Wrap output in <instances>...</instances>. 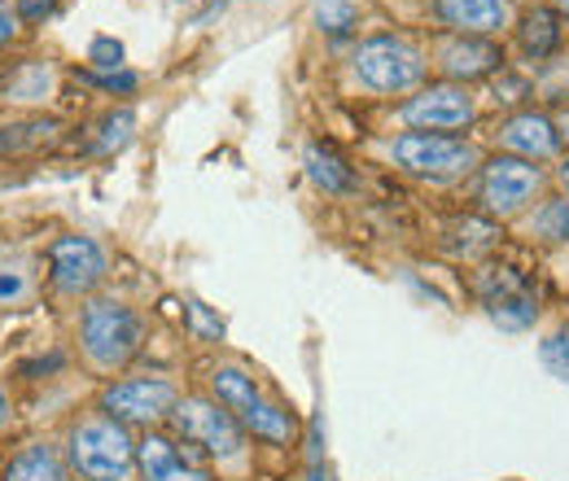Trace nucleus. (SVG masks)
<instances>
[{
	"label": "nucleus",
	"instance_id": "f257e3e1",
	"mask_svg": "<svg viewBox=\"0 0 569 481\" xmlns=\"http://www.w3.org/2000/svg\"><path fill=\"white\" fill-rule=\"evenodd\" d=\"M71 460L83 481H128L137 469V447L114 415H97L74 424Z\"/></svg>",
	"mask_w": 569,
	"mask_h": 481
},
{
	"label": "nucleus",
	"instance_id": "f03ea898",
	"mask_svg": "<svg viewBox=\"0 0 569 481\" xmlns=\"http://www.w3.org/2000/svg\"><path fill=\"white\" fill-rule=\"evenodd\" d=\"M79 342L97 368H123L141 345V320L123 302H88L79 315Z\"/></svg>",
	"mask_w": 569,
	"mask_h": 481
},
{
	"label": "nucleus",
	"instance_id": "7ed1b4c3",
	"mask_svg": "<svg viewBox=\"0 0 569 481\" xmlns=\"http://www.w3.org/2000/svg\"><path fill=\"white\" fill-rule=\"evenodd\" d=\"M426 74L421 49H412L399 36H372L356 53V79L372 92H408Z\"/></svg>",
	"mask_w": 569,
	"mask_h": 481
},
{
	"label": "nucleus",
	"instance_id": "20e7f679",
	"mask_svg": "<svg viewBox=\"0 0 569 481\" xmlns=\"http://www.w3.org/2000/svg\"><path fill=\"white\" fill-rule=\"evenodd\" d=\"M211 381H214L219 403L237 415V424L254 429V433L268 438V442H289V438H293V415L284 412V408H277V403H268V399L259 394V385H254L246 372H237V368H214Z\"/></svg>",
	"mask_w": 569,
	"mask_h": 481
},
{
	"label": "nucleus",
	"instance_id": "39448f33",
	"mask_svg": "<svg viewBox=\"0 0 569 481\" xmlns=\"http://www.w3.org/2000/svg\"><path fill=\"white\" fill-rule=\"evenodd\" d=\"M395 162L412 176H460L478 162L473 144L442 132H408L395 140Z\"/></svg>",
	"mask_w": 569,
	"mask_h": 481
},
{
	"label": "nucleus",
	"instance_id": "423d86ee",
	"mask_svg": "<svg viewBox=\"0 0 569 481\" xmlns=\"http://www.w3.org/2000/svg\"><path fill=\"white\" fill-rule=\"evenodd\" d=\"M171 424H176L180 438L207 447L211 455H223V460L241 455V424H237V415L228 412V408L219 412V403H211V399H184V403H176Z\"/></svg>",
	"mask_w": 569,
	"mask_h": 481
},
{
	"label": "nucleus",
	"instance_id": "0eeeda50",
	"mask_svg": "<svg viewBox=\"0 0 569 481\" xmlns=\"http://www.w3.org/2000/svg\"><path fill=\"white\" fill-rule=\"evenodd\" d=\"M543 193V171L526 158H496L482 176V202L491 214H517Z\"/></svg>",
	"mask_w": 569,
	"mask_h": 481
},
{
	"label": "nucleus",
	"instance_id": "6e6552de",
	"mask_svg": "<svg viewBox=\"0 0 569 481\" xmlns=\"http://www.w3.org/2000/svg\"><path fill=\"white\" fill-rule=\"evenodd\" d=\"M403 123L417 128V132H456V128H469L473 123V97L465 88H451V83L426 88V92H417L403 106Z\"/></svg>",
	"mask_w": 569,
	"mask_h": 481
},
{
	"label": "nucleus",
	"instance_id": "1a4fd4ad",
	"mask_svg": "<svg viewBox=\"0 0 569 481\" xmlns=\"http://www.w3.org/2000/svg\"><path fill=\"white\" fill-rule=\"evenodd\" d=\"M176 385L171 381H158V377H137V381H119L106 390L101 408L114 415V420H137V424H149V420H162V415L176 412Z\"/></svg>",
	"mask_w": 569,
	"mask_h": 481
},
{
	"label": "nucleus",
	"instance_id": "9d476101",
	"mask_svg": "<svg viewBox=\"0 0 569 481\" xmlns=\"http://www.w3.org/2000/svg\"><path fill=\"white\" fill-rule=\"evenodd\" d=\"M49 272L62 293H88L106 275V254L92 237H58L49 245Z\"/></svg>",
	"mask_w": 569,
	"mask_h": 481
},
{
	"label": "nucleus",
	"instance_id": "9b49d317",
	"mask_svg": "<svg viewBox=\"0 0 569 481\" xmlns=\"http://www.w3.org/2000/svg\"><path fill=\"white\" fill-rule=\"evenodd\" d=\"M482 302H487L491 320H496L499 329H508V333L530 329L535 315H539V298H535V289L512 272V268H499V272H491L487 280H482Z\"/></svg>",
	"mask_w": 569,
	"mask_h": 481
},
{
	"label": "nucleus",
	"instance_id": "f8f14e48",
	"mask_svg": "<svg viewBox=\"0 0 569 481\" xmlns=\"http://www.w3.org/2000/svg\"><path fill=\"white\" fill-rule=\"evenodd\" d=\"M137 464H141L144 481H211V473L198 460H189L162 433H149L141 447H137Z\"/></svg>",
	"mask_w": 569,
	"mask_h": 481
},
{
	"label": "nucleus",
	"instance_id": "ddd939ff",
	"mask_svg": "<svg viewBox=\"0 0 569 481\" xmlns=\"http://www.w3.org/2000/svg\"><path fill=\"white\" fill-rule=\"evenodd\" d=\"M499 144H503L508 153L535 162V158H552V153H557L561 132H557V123L543 119V114H517V119H508V123L499 128Z\"/></svg>",
	"mask_w": 569,
	"mask_h": 481
},
{
	"label": "nucleus",
	"instance_id": "4468645a",
	"mask_svg": "<svg viewBox=\"0 0 569 481\" xmlns=\"http://www.w3.org/2000/svg\"><path fill=\"white\" fill-rule=\"evenodd\" d=\"M433 9L460 36H491L508 27V0H433Z\"/></svg>",
	"mask_w": 569,
	"mask_h": 481
},
{
	"label": "nucleus",
	"instance_id": "2eb2a0df",
	"mask_svg": "<svg viewBox=\"0 0 569 481\" xmlns=\"http://www.w3.org/2000/svg\"><path fill=\"white\" fill-rule=\"evenodd\" d=\"M503 58L491 40H478V36H456L442 44L438 53V67L447 70L451 79H478V74H491Z\"/></svg>",
	"mask_w": 569,
	"mask_h": 481
},
{
	"label": "nucleus",
	"instance_id": "dca6fc26",
	"mask_svg": "<svg viewBox=\"0 0 569 481\" xmlns=\"http://www.w3.org/2000/svg\"><path fill=\"white\" fill-rule=\"evenodd\" d=\"M4 481H67V464H62V455L53 447L36 442V447H27V451H18L9 460Z\"/></svg>",
	"mask_w": 569,
	"mask_h": 481
},
{
	"label": "nucleus",
	"instance_id": "f3484780",
	"mask_svg": "<svg viewBox=\"0 0 569 481\" xmlns=\"http://www.w3.org/2000/svg\"><path fill=\"white\" fill-rule=\"evenodd\" d=\"M307 176L325 189V193H347L356 184L351 167L329 149V144H307Z\"/></svg>",
	"mask_w": 569,
	"mask_h": 481
},
{
	"label": "nucleus",
	"instance_id": "a211bd4d",
	"mask_svg": "<svg viewBox=\"0 0 569 481\" xmlns=\"http://www.w3.org/2000/svg\"><path fill=\"white\" fill-rule=\"evenodd\" d=\"M521 44H526V53H530V58H548V53L561 44L557 13H548V9L526 13V22H521Z\"/></svg>",
	"mask_w": 569,
	"mask_h": 481
},
{
	"label": "nucleus",
	"instance_id": "6ab92c4d",
	"mask_svg": "<svg viewBox=\"0 0 569 481\" xmlns=\"http://www.w3.org/2000/svg\"><path fill=\"white\" fill-rule=\"evenodd\" d=\"M530 232L543 237V241H569V198L557 202H543V207L530 214Z\"/></svg>",
	"mask_w": 569,
	"mask_h": 481
},
{
	"label": "nucleus",
	"instance_id": "aec40b11",
	"mask_svg": "<svg viewBox=\"0 0 569 481\" xmlns=\"http://www.w3.org/2000/svg\"><path fill=\"white\" fill-rule=\"evenodd\" d=\"M132 128H137L132 110L106 114V119H101V128H97V140H92V149H97V153H114V149H123V144L132 140Z\"/></svg>",
	"mask_w": 569,
	"mask_h": 481
},
{
	"label": "nucleus",
	"instance_id": "412c9836",
	"mask_svg": "<svg viewBox=\"0 0 569 481\" xmlns=\"http://www.w3.org/2000/svg\"><path fill=\"white\" fill-rule=\"evenodd\" d=\"M316 22H320V31H329V36H347L359 22V9L351 0H320V4H316Z\"/></svg>",
	"mask_w": 569,
	"mask_h": 481
},
{
	"label": "nucleus",
	"instance_id": "4be33fe9",
	"mask_svg": "<svg viewBox=\"0 0 569 481\" xmlns=\"http://www.w3.org/2000/svg\"><path fill=\"white\" fill-rule=\"evenodd\" d=\"M539 359H543V368H548L557 381H566V385H569V329L548 333V338H543V345H539Z\"/></svg>",
	"mask_w": 569,
	"mask_h": 481
},
{
	"label": "nucleus",
	"instance_id": "5701e85b",
	"mask_svg": "<svg viewBox=\"0 0 569 481\" xmlns=\"http://www.w3.org/2000/svg\"><path fill=\"white\" fill-rule=\"evenodd\" d=\"M79 79L92 83V88H101V92H132V88H137V74H128V70H110V74H92V70H83Z\"/></svg>",
	"mask_w": 569,
	"mask_h": 481
},
{
	"label": "nucleus",
	"instance_id": "b1692460",
	"mask_svg": "<svg viewBox=\"0 0 569 481\" xmlns=\"http://www.w3.org/2000/svg\"><path fill=\"white\" fill-rule=\"evenodd\" d=\"M88 58L97 62V67H119L123 62V44L119 40H92V49H88Z\"/></svg>",
	"mask_w": 569,
	"mask_h": 481
},
{
	"label": "nucleus",
	"instance_id": "393cba45",
	"mask_svg": "<svg viewBox=\"0 0 569 481\" xmlns=\"http://www.w3.org/2000/svg\"><path fill=\"white\" fill-rule=\"evenodd\" d=\"M53 9H58V0H18V18H27V22L49 18Z\"/></svg>",
	"mask_w": 569,
	"mask_h": 481
},
{
	"label": "nucleus",
	"instance_id": "a878e982",
	"mask_svg": "<svg viewBox=\"0 0 569 481\" xmlns=\"http://www.w3.org/2000/svg\"><path fill=\"white\" fill-rule=\"evenodd\" d=\"M18 31V9H9V0H0V44H9Z\"/></svg>",
	"mask_w": 569,
	"mask_h": 481
},
{
	"label": "nucleus",
	"instance_id": "bb28decb",
	"mask_svg": "<svg viewBox=\"0 0 569 481\" xmlns=\"http://www.w3.org/2000/svg\"><path fill=\"white\" fill-rule=\"evenodd\" d=\"M18 289H22L18 275H0V298H9V293H18Z\"/></svg>",
	"mask_w": 569,
	"mask_h": 481
},
{
	"label": "nucleus",
	"instance_id": "cd10ccee",
	"mask_svg": "<svg viewBox=\"0 0 569 481\" xmlns=\"http://www.w3.org/2000/svg\"><path fill=\"white\" fill-rule=\"evenodd\" d=\"M311 481H333V473H329V469H320V464H316V469H311Z\"/></svg>",
	"mask_w": 569,
	"mask_h": 481
},
{
	"label": "nucleus",
	"instance_id": "c85d7f7f",
	"mask_svg": "<svg viewBox=\"0 0 569 481\" xmlns=\"http://www.w3.org/2000/svg\"><path fill=\"white\" fill-rule=\"evenodd\" d=\"M4 420H9V399L0 394V429H4Z\"/></svg>",
	"mask_w": 569,
	"mask_h": 481
},
{
	"label": "nucleus",
	"instance_id": "c756f323",
	"mask_svg": "<svg viewBox=\"0 0 569 481\" xmlns=\"http://www.w3.org/2000/svg\"><path fill=\"white\" fill-rule=\"evenodd\" d=\"M557 176H561V184H566V189H569V162H566V167H561V171H557Z\"/></svg>",
	"mask_w": 569,
	"mask_h": 481
},
{
	"label": "nucleus",
	"instance_id": "7c9ffc66",
	"mask_svg": "<svg viewBox=\"0 0 569 481\" xmlns=\"http://www.w3.org/2000/svg\"><path fill=\"white\" fill-rule=\"evenodd\" d=\"M561 9H566V18H569V0H561Z\"/></svg>",
	"mask_w": 569,
	"mask_h": 481
},
{
	"label": "nucleus",
	"instance_id": "2f4dec72",
	"mask_svg": "<svg viewBox=\"0 0 569 481\" xmlns=\"http://www.w3.org/2000/svg\"><path fill=\"white\" fill-rule=\"evenodd\" d=\"M566 132H569V114H566Z\"/></svg>",
	"mask_w": 569,
	"mask_h": 481
}]
</instances>
